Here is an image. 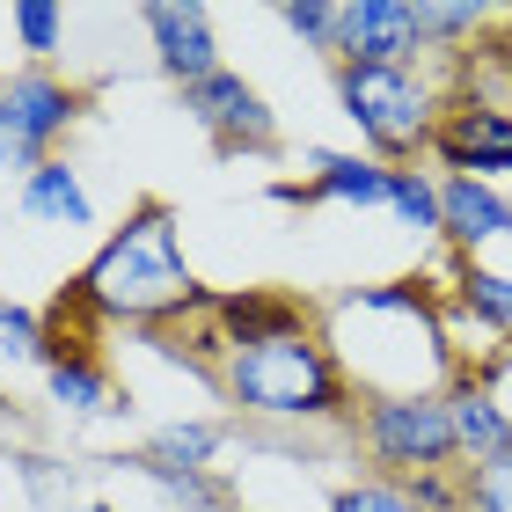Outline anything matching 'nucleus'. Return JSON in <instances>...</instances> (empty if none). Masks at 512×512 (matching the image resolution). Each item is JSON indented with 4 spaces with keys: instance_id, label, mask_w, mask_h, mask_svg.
<instances>
[{
    "instance_id": "1",
    "label": "nucleus",
    "mask_w": 512,
    "mask_h": 512,
    "mask_svg": "<svg viewBox=\"0 0 512 512\" xmlns=\"http://www.w3.org/2000/svg\"><path fill=\"white\" fill-rule=\"evenodd\" d=\"M74 293L110 322H161V315H183L205 300L183 249H176V213L161 198L132 205L125 227L96 249V264L74 278Z\"/></svg>"
},
{
    "instance_id": "2",
    "label": "nucleus",
    "mask_w": 512,
    "mask_h": 512,
    "mask_svg": "<svg viewBox=\"0 0 512 512\" xmlns=\"http://www.w3.org/2000/svg\"><path fill=\"white\" fill-rule=\"evenodd\" d=\"M227 395L271 425H322L344 410V366L322 337H271L249 352H227Z\"/></svg>"
},
{
    "instance_id": "3",
    "label": "nucleus",
    "mask_w": 512,
    "mask_h": 512,
    "mask_svg": "<svg viewBox=\"0 0 512 512\" xmlns=\"http://www.w3.org/2000/svg\"><path fill=\"white\" fill-rule=\"evenodd\" d=\"M337 103L359 125V139L374 147V161H403L417 147H432V81L417 66H337Z\"/></svg>"
},
{
    "instance_id": "4",
    "label": "nucleus",
    "mask_w": 512,
    "mask_h": 512,
    "mask_svg": "<svg viewBox=\"0 0 512 512\" xmlns=\"http://www.w3.org/2000/svg\"><path fill=\"white\" fill-rule=\"evenodd\" d=\"M74 118H81V96L59 74H44V66L0 81V169H22V176L44 169Z\"/></svg>"
},
{
    "instance_id": "5",
    "label": "nucleus",
    "mask_w": 512,
    "mask_h": 512,
    "mask_svg": "<svg viewBox=\"0 0 512 512\" xmlns=\"http://www.w3.org/2000/svg\"><path fill=\"white\" fill-rule=\"evenodd\" d=\"M366 447L395 476H432L461 454L447 395H395V403H366Z\"/></svg>"
},
{
    "instance_id": "6",
    "label": "nucleus",
    "mask_w": 512,
    "mask_h": 512,
    "mask_svg": "<svg viewBox=\"0 0 512 512\" xmlns=\"http://www.w3.org/2000/svg\"><path fill=\"white\" fill-rule=\"evenodd\" d=\"M432 154L447 161L454 176H469V183L512 176V110H498V103H454L447 118L432 125Z\"/></svg>"
},
{
    "instance_id": "7",
    "label": "nucleus",
    "mask_w": 512,
    "mask_h": 512,
    "mask_svg": "<svg viewBox=\"0 0 512 512\" xmlns=\"http://www.w3.org/2000/svg\"><path fill=\"white\" fill-rule=\"evenodd\" d=\"M417 44V0H344L337 59L344 66H410Z\"/></svg>"
},
{
    "instance_id": "8",
    "label": "nucleus",
    "mask_w": 512,
    "mask_h": 512,
    "mask_svg": "<svg viewBox=\"0 0 512 512\" xmlns=\"http://www.w3.org/2000/svg\"><path fill=\"white\" fill-rule=\"evenodd\" d=\"M183 110H191L213 139H227V147H271V110H264V96H256L242 74H227V66L183 88Z\"/></svg>"
},
{
    "instance_id": "9",
    "label": "nucleus",
    "mask_w": 512,
    "mask_h": 512,
    "mask_svg": "<svg viewBox=\"0 0 512 512\" xmlns=\"http://www.w3.org/2000/svg\"><path fill=\"white\" fill-rule=\"evenodd\" d=\"M147 37H154V59L169 66V74L191 88L205 74H220V44H213V8H198V0H161L147 8Z\"/></svg>"
},
{
    "instance_id": "10",
    "label": "nucleus",
    "mask_w": 512,
    "mask_h": 512,
    "mask_svg": "<svg viewBox=\"0 0 512 512\" xmlns=\"http://www.w3.org/2000/svg\"><path fill=\"white\" fill-rule=\"evenodd\" d=\"M439 235H454L461 249H483V242L512 235V205L491 191V183L447 176V183H439Z\"/></svg>"
},
{
    "instance_id": "11",
    "label": "nucleus",
    "mask_w": 512,
    "mask_h": 512,
    "mask_svg": "<svg viewBox=\"0 0 512 512\" xmlns=\"http://www.w3.org/2000/svg\"><path fill=\"white\" fill-rule=\"evenodd\" d=\"M213 322L227 330V352H249V344H271V337H300V300L286 293H227L213 300Z\"/></svg>"
},
{
    "instance_id": "12",
    "label": "nucleus",
    "mask_w": 512,
    "mask_h": 512,
    "mask_svg": "<svg viewBox=\"0 0 512 512\" xmlns=\"http://www.w3.org/2000/svg\"><path fill=\"white\" fill-rule=\"evenodd\" d=\"M447 410H454V439H461V454H469V461H491V454L512 447V417H505L491 381H454L447 388Z\"/></svg>"
},
{
    "instance_id": "13",
    "label": "nucleus",
    "mask_w": 512,
    "mask_h": 512,
    "mask_svg": "<svg viewBox=\"0 0 512 512\" xmlns=\"http://www.w3.org/2000/svg\"><path fill=\"white\" fill-rule=\"evenodd\" d=\"M22 213L37 227H66V235H81V227H96V205H88L81 176L66 169V161H44V169L22 176Z\"/></svg>"
},
{
    "instance_id": "14",
    "label": "nucleus",
    "mask_w": 512,
    "mask_h": 512,
    "mask_svg": "<svg viewBox=\"0 0 512 512\" xmlns=\"http://www.w3.org/2000/svg\"><path fill=\"white\" fill-rule=\"evenodd\" d=\"M308 169H315V198H337V205H388V183L395 169H381L374 154H308Z\"/></svg>"
},
{
    "instance_id": "15",
    "label": "nucleus",
    "mask_w": 512,
    "mask_h": 512,
    "mask_svg": "<svg viewBox=\"0 0 512 512\" xmlns=\"http://www.w3.org/2000/svg\"><path fill=\"white\" fill-rule=\"evenodd\" d=\"M44 381H52V403H59V410H74V417H103V410H118V388H110V374L96 366V352H88V359H59Z\"/></svg>"
},
{
    "instance_id": "16",
    "label": "nucleus",
    "mask_w": 512,
    "mask_h": 512,
    "mask_svg": "<svg viewBox=\"0 0 512 512\" xmlns=\"http://www.w3.org/2000/svg\"><path fill=\"white\" fill-rule=\"evenodd\" d=\"M220 439H227L220 425H161V432H154V447H147V461L205 476V469H213V454H220Z\"/></svg>"
},
{
    "instance_id": "17",
    "label": "nucleus",
    "mask_w": 512,
    "mask_h": 512,
    "mask_svg": "<svg viewBox=\"0 0 512 512\" xmlns=\"http://www.w3.org/2000/svg\"><path fill=\"white\" fill-rule=\"evenodd\" d=\"M461 308H476L483 337H512V278L469 264V271H461Z\"/></svg>"
},
{
    "instance_id": "18",
    "label": "nucleus",
    "mask_w": 512,
    "mask_h": 512,
    "mask_svg": "<svg viewBox=\"0 0 512 512\" xmlns=\"http://www.w3.org/2000/svg\"><path fill=\"white\" fill-rule=\"evenodd\" d=\"M491 22V8H476V0H417V44L425 52H447L454 37H469Z\"/></svg>"
},
{
    "instance_id": "19",
    "label": "nucleus",
    "mask_w": 512,
    "mask_h": 512,
    "mask_svg": "<svg viewBox=\"0 0 512 512\" xmlns=\"http://www.w3.org/2000/svg\"><path fill=\"white\" fill-rule=\"evenodd\" d=\"M461 498H469V512H512V447L491 454V461H469Z\"/></svg>"
},
{
    "instance_id": "20",
    "label": "nucleus",
    "mask_w": 512,
    "mask_h": 512,
    "mask_svg": "<svg viewBox=\"0 0 512 512\" xmlns=\"http://www.w3.org/2000/svg\"><path fill=\"white\" fill-rule=\"evenodd\" d=\"M8 22H15V37H22V52H30V59L59 52V37H66V8H52V0H15Z\"/></svg>"
},
{
    "instance_id": "21",
    "label": "nucleus",
    "mask_w": 512,
    "mask_h": 512,
    "mask_svg": "<svg viewBox=\"0 0 512 512\" xmlns=\"http://www.w3.org/2000/svg\"><path fill=\"white\" fill-rule=\"evenodd\" d=\"M388 205L403 213V227H417V235H432V227H439V183H425L417 169H395Z\"/></svg>"
},
{
    "instance_id": "22",
    "label": "nucleus",
    "mask_w": 512,
    "mask_h": 512,
    "mask_svg": "<svg viewBox=\"0 0 512 512\" xmlns=\"http://www.w3.org/2000/svg\"><path fill=\"white\" fill-rule=\"evenodd\" d=\"M278 22H286L300 44H315V52H337V22H344V8H322V0H293V8H278Z\"/></svg>"
},
{
    "instance_id": "23",
    "label": "nucleus",
    "mask_w": 512,
    "mask_h": 512,
    "mask_svg": "<svg viewBox=\"0 0 512 512\" xmlns=\"http://www.w3.org/2000/svg\"><path fill=\"white\" fill-rule=\"evenodd\" d=\"M330 512H425L403 483H352V491H337Z\"/></svg>"
},
{
    "instance_id": "24",
    "label": "nucleus",
    "mask_w": 512,
    "mask_h": 512,
    "mask_svg": "<svg viewBox=\"0 0 512 512\" xmlns=\"http://www.w3.org/2000/svg\"><path fill=\"white\" fill-rule=\"evenodd\" d=\"M37 344H44V322L15 300H0V359H37Z\"/></svg>"
},
{
    "instance_id": "25",
    "label": "nucleus",
    "mask_w": 512,
    "mask_h": 512,
    "mask_svg": "<svg viewBox=\"0 0 512 512\" xmlns=\"http://www.w3.org/2000/svg\"><path fill=\"white\" fill-rule=\"evenodd\" d=\"M59 512H110V505H59Z\"/></svg>"
},
{
    "instance_id": "26",
    "label": "nucleus",
    "mask_w": 512,
    "mask_h": 512,
    "mask_svg": "<svg viewBox=\"0 0 512 512\" xmlns=\"http://www.w3.org/2000/svg\"><path fill=\"white\" fill-rule=\"evenodd\" d=\"M0 410H8V395H0Z\"/></svg>"
},
{
    "instance_id": "27",
    "label": "nucleus",
    "mask_w": 512,
    "mask_h": 512,
    "mask_svg": "<svg viewBox=\"0 0 512 512\" xmlns=\"http://www.w3.org/2000/svg\"><path fill=\"white\" fill-rule=\"evenodd\" d=\"M505 366H512V352H505Z\"/></svg>"
}]
</instances>
